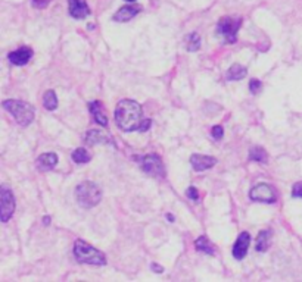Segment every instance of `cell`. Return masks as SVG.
<instances>
[{
	"label": "cell",
	"instance_id": "1",
	"mask_svg": "<svg viewBox=\"0 0 302 282\" xmlns=\"http://www.w3.org/2000/svg\"><path fill=\"white\" fill-rule=\"evenodd\" d=\"M115 122L120 126V129L125 132L140 131L145 122L142 106L130 99L121 100L115 109Z\"/></svg>",
	"mask_w": 302,
	"mask_h": 282
},
{
	"label": "cell",
	"instance_id": "2",
	"mask_svg": "<svg viewBox=\"0 0 302 282\" xmlns=\"http://www.w3.org/2000/svg\"><path fill=\"white\" fill-rule=\"evenodd\" d=\"M74 256L80 263H87V265H95V266L106 265L105 254L83 240H77L74 242Z\"/></svg>",
	"mask_w": 302,
	"mask_h": 282
},
{
	"label": "cell",
	"instance_id": "3",
	"mask_svg": "<svg viewBox=\"0 0 302 282\" xmlns=\"http://www.w3.org/2000/svg\"><path fill=\"white\" fill-rule=\"evenodd\" d=\"M75 199L81 207L92 209L101 203L102 191L98 184H95L92 181H84V182L78 184V187L75 190Z\"/></svg>",
	"mask_w": 302,
	"mask_h": 282
},
{
	"label": "cell",
	"instance_id": "4",
	"mask_svg": "<svg viewBox=\"0 0 302 282\" xmlns=\"http://www.w3.org/2000/svg\"><path fill=\"white\" fill-rule=\"evenodd\" d=\"M3 108L10 113L21 126H28L34 119V108L22 100H4Z\"/></svg>",
	"mask_w": 302,
	"mask_h": 282
},
{
	"label": "cell",
	"instance_id": "5",
	"mask_svg": "<svg viewBox=\"0 0 302 282\" xmlns=\"http://www.w3.org/2000/svg\"><path fill=\"white\" fill-rule=\"evenodd\" d=\"M242 18H233V16H224L218 21L217 31L218 34L227 41V43H235L238 39V31L241 28Z\"/></svg>",
	"mask_w": 302,
	"mask_h": 282
},
{
	"label": "cell",
	"instance_id": "6",
	"mask_svg": "<svg viewBox=\"0 0 302 282\" xmlns=\"http://www.w3.org/2000/svg\"><path fill=\"white\" fill-rule=\"evenodd\" d=\"M140 162V168L145 170L148 175L151 176H165V169H164V165H162V161L158 155L155 153H151V155H146V156H142V158H134Z\"/></svg>",
	"mask_w": 302,
	"mask_h": 282
},
{
	"label": "cell",
	"instance_id": "7",
	"mask_svg": "<svg viewBox=\"0 0 302 282\" xmlns=\"http://www.w3.org/2000/svg\"><path fill=\"white\" fill-rule=\"evenodd\" d=\"M249 197L252 201H258V203H274L277 200L276 191L274 188L267 184V182H259L255 187H252V190L249 191Z\"/></svg>",
	"mask_w": 302,
	"mask_h": 282
},
{
	"label": "cell",
	"instance_id": "8",
	"mask_svg": "<svg viewBox=\"0 0 302 282\" xmlns=\"http://www.w3.org/2000/svg\"><path fill=\"white\" fill-rule=\"evenodd\" d=\"M0 197H1V212H0V219L3 224H6L13 212H15V197H13V193L6 187V185H1L0 188Z\"/></svg>",
	"mask_w": 302,
	"mask_h": 282
},
{
	"label": "cell",
	"instance_id": "9",
	"mask_svg": "<svg viewBox=\"0 0 302 282\" xmlns=\"http://www.w3.org/2000/svg\"><path fill=\"white\" fill-rule=\"evenodd\" d=\"M33 55H34L33 49H30V47H27V46H22V47H19V49L10 52L7 57H9V62H10L12 65L24 66V65H27V63L30 62V59L33 57Z\"/></svg>",
	"mask_w": 302,
	"mask_h": 282
},
{
	"label": "cell",
	"instance_id": "10",
	"mask_svg": "<svg viewBox=\"0 0 302 282\" xmlns=\"http://www.w3.org/2000/svg\"><path fill=\"white\" fill-rule=\"evenodd\" d=\"M249 244H251V235L249 232H242L241 235L238 237L235 245H233V257L236 260H243L246 253H248V248H249Z\"/></svg>",
	"mask_w": 302,
	"mask_h": 282
},
{
	"label": "cell",
	"instance_id": "11",
	"mask_svg": "<svg viewBox=\"0 0 302 282\" xmlns=\"http://www.w3.org/2000/svg\"><path fill=\"white\" fill-rule=\"evenodd\" d=\"M190 163H192V168L196 172H202V170L214 168L217 165V159L212 156H205V155H192Z\"/></svg>",
	"mask_w": 302,
	"mask_h": 282
},
{
	"label": "cell",
	"instance_id": "12",
	"mask_svg": "<svg viewBox=\"0 0 302 282\" xmlns=\"http://www.w3.org/2000/svg\"><path fill=\"white\" fill-rule=\"evenodd\" d=\"M68 9H69V15L75 19H84L90 13V9L86 0H69Z\"/></svg>",
	"mask_w": 302,
	"mask_h": 282
},
{
	"label": "cell",
	"instance_id": "13",
	"mask_svg": "<svg viewBox=\"0 0 302 282\" xmlns=\"http://www.w3.org/2000/svg\"><path fill=\"white\" fill-rule=\"evenodd\" d=\"M36 165H37V169L40 172H49L58 165V155L52 153V152L50 153H43V155L39 156Z\"/></svg>",
	"mask_w": 302,
	"mask_h": 282
},
{
	"label": "cell",
	"instance_id": "14",
	"mask_svg": "<svg viewBox=\"0 0 302 282\" xmlns=\"http://www.w3.org/2000/svg\"><path fill=\"white\" fill-rule=\"evenodd\" d=\"M140 10H142V6H140V4H127V6H122V7L118 9V12L114 15V21L127 22V21L133 19Z\"/></svg>",
	"mask_w": 302,
	"mask_h": 282
},
{
	"label": "cell",
	"instance_id": "15",
	"mask_svg": "<svg viewBox=\"0 0 302 282\" xmlns=\"http://www.w3.org/2000/svg\"><path fill=\"white\" fill-rule=\"evenodd\" d=\"M89 111L93 115L95 121H96L99 125H102V126H106V125H108V118H106V113L103 112V105H102V102L96 100V102L89 103Z\"/></svg>",
	"mask_w": 302,
	"mask_h": 282
},
{
	"label": "cell",
	"instance_id": "16",
	"mask_svg": "<svg viewBox=\"0 0 302 282\" xmlns=\"http://www.w3.org/2000/svg\"><path fill=\"white\" fill-rule=\"evenodd\" d=\"M246 68L245 66H242V65H239V63H235V65H232L230 68H229V71H227V74H226V78L229 80V81H239V80H243L245 77H246Z\"/></svg>",
	"mask_w": 302,
	"mask_h": 282
},
{
	"label": "cell",
	"instance_id": "17",
	"mask_svg": "<svg viewBox=\"0 0 302 282\" xmlns=\"http://www.w3.org/2000/svg\"><path fill=\"white\" fill-rule=\"evenodd\" d=\"M270 237H271V232L268 229H264L258 234L256 237V244H255V248L256 251H267L268 250V245H270Z\"/></svg>",
	"mask_w": 302,
	"mask_h": 282
},
{
	"label": "cell",
	"instance_id": "18",
	"mask_svg": "<svg viewBox=\"0 0 302 282\" xmlns=\"http://www.w3.org/2000/svg\"><path fill=\"white\" fill-rule=\"evenodd\" d=\"M195 247L198 251L206 253V254H214V245L211 244V241L208 240L206 235H201L196 241H195Z\"/></svg>",
	"mask_w": 302,
	"mask_h": 282
},
{
	"label": "cell",
	"instance_id": "19",
	"mask_svg": "<svg viewBox=\"0 0 302 282\" xmlns=\"http://www.w3.org/2000/svg\"><path fill=\"white\" fill-rule=\"evenodd\" d=\"M86 143L89 146H95L99 143H106V137L99 129H90L86 135Z\"/></svg>",
	"mask_w": 302,
	"mask_h": 282
},
{
	"label": "cell",
	"instance_id": "20",
	"mask_svg": "<svg viewBox=\"0 0 302 282\" xmlns=\"http://www.w3.org/2000/svg\"><path fill=\"white\" fill-rule=\"evenodd\" d=\"M201 47V36L198 33H192L186 36V49L189 52H198Z\"/></svg>",
	"mask_w": 302,
	"mask_h": 282
},
{
	"label": "cell",
	"instance_id": "21",
	"mask_svg": "<svg viewBox=\"0 0 302 282\" xmlns=\"http://www.w3.org/2000/svg\"><path fill=\"white\" fill-rule=\"evenodd\" d=\"M43 106L48 111H55L58 108V97L53 90H48L43 96Z\"/></svg>",
	"mask_w": 302,
	"mask_h": 282
},
{
	"label": "cell",
	"instance_id": "22",
	"mask_svg": "<svg viewBox=\"0 0 302 282\" xmlns=\"http://www.w3.org/2000/svg\"><path fill=\"white\" fill-rule=\"evenodd\" d=\"M249 159L253 161V162H259V163H267V152L259 147V146H255L251 149L249 152Z\"/></svg>",
	"mask_w": 302,
	"mask_h": 282
},
{
	"label": "cell",
	"instance_id": "23",
	"mask_svg": "<svg viewBox=\"0 0 302 282\" xmlns=\"http://www.w3.org/2000/svg\"><path fill=\"white\" fill-rule=\"evenodd\" d=\"M90 159H92L90 153H89L86 149H83V147L75 149L74 153H72V161H74L75 163H78V165H84V163L90 162Z\"/></svg>",
	"mask_w": 302,
	"mask_h": 282
},
{
	"label": "cell",
	"instance_id": "24",
	"mask_svg": "<svg viewBox=\"0 0 302 282\" xmlns=\"http://www.w3.org/2000/svg\"><path fill=\"white\" fill-rule=\"evenodd\" d=\"M211 135L215 138V140H221L223 135H224V128L221 125H215L211 128Z\"/></svg>",
	"mask_w": 302,
	"mask_h": 282
},
{
	"label": "cell",
	"instance_id": "25",
	"mask_svg": "<svg viewBox=\"0 0 302 282\" xmlns=\"http://www.w3.org/2000/svg\"><path fill=\"white\" fill-rule=\"evenodd\" d=\"M261 88H262L261 81H258V80H251V82H249V90H251L252 94H256Z\"/></svg>",
	"mask_w": 302,
	"mask_h": 282
},
{
	"label": "cell",
	"instance_id": "26",
	"mask_svg": "<svg viewBox=\"0 0 302 282\" xmlns=\"http://www.w3.org/2000/svg\"><path fill=\"white\" fill-rule=\"evenodd\" d=\"M292 197H295V199H302V181L297 182V184L292 187Z\"/></svg>",
	"mask_w": 302,
	"mask_h": 282
},
{
	"label": "cell",
	"instance_id": "27",
	"mask_svg": "<svg viewBox=\"0 0 302 282\" xmlns=\"http://www.w3.org/2000/svg\"><path fill=\"white\" fill-rule=\"evenodd\" d=\"M186 196H187L190 200H195V201L199 199V194H198L196 187H189V188H187V191H186Z\"/></svg>",
	"mask_w": 302,
	"mask_h": 282
},
{
	"label": "cell",
	"instance_id": "28",
	"mask_svg": "<svg viewBox=\"0 0 302 282\" xmlns=\"http://www.w3.org/2000/svg\"><path fill=\"white\" fill-rule=\"evenodd\" d=\"M50 1H52V0H33V4H34L36 7H39V9H43V7H46Z\"/></svg>",
	"mask_w": 302,
	"mask_h": 282
},
{
	"label": "cell",
	"instance_id": "29",
	"mask_svg": "<svg viewBox=\"0 0 302 282\" xmlns=\"http://www.w3.org/2000/svg\"><path fill=\"white\" fill-rule=\"evenodd\" d=\"M151 268H152V269H153L156 274H161V272L164 271V269H162V266H159V265H156V263H152V265H151Z\"/></svg>",
	"mask_w": 302,
	"mask_h": 282
},
{
	"label": "cell",
	"instance_id": "30",
	"mask_svg": "<svg viewBox=\"0 0 302 282\" xmlns=\"http://www.w3.org/2000/svg\"><path fill=\"white\" fill-rule=\"evenodd\" d=\"M43 224H45V225H49V224H50V218H49V216H45V218H43Z\"/></svg>",
	"mask_w": 302,
	"mask_h": 282
},
{
	"label": "cell",
	"instance_id": "31",
	"mask_svg": "<svg viewBox=\"0 0 302 282\" xmlns=\"http://www.w3.org/2000/svg\"><path fill=\"white\" fill-rule=\"evenodd\" d=\"M125 1H130V3H134L136 0H125Z\"/></svg>",
	"mask_w": 302,
	"mask_h": 282
}]
</instances>
